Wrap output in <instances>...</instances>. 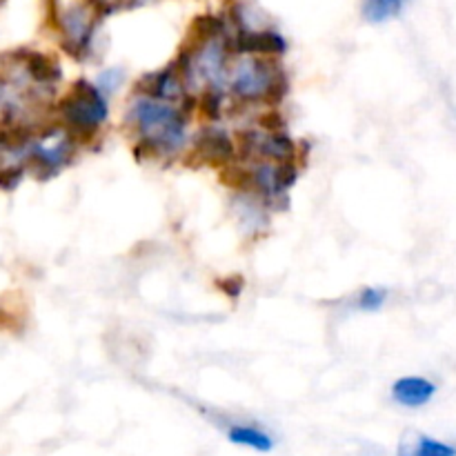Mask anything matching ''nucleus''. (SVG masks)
<instances>
[{"instance_id":"3","label":"nucleus","mask_w":456,"mask_h":456,"mask_svg":"<svg viewBox=\"0 0 456 456\" xmlns=\"http://www.w3.org/2000/svg\"><path fill=\"white\" fill-rule=\"evenodd\" d=\"M110 118V101L96 83L78 78L53 105V120L67 129L80 147L98 141Z\"/></svg>"},{"instance_id":"6","label":"nucleus","mask_w":456,"mask_h":456,"mask_svg":"<svg viewBox=\"0 0 456 456\" xmlns=\"http://www.w3.org/2000/svg\"><path fill=\"white\" fill-rule=\"evenodd\" d=\"M239 160V141L221 123H205L191 134L190 150L185 154L190 167H214L223 172Z\"/></svg>"},{"instance_id":"10","label":"nucleus","mask_w":456,"mask_h":456,"mask_svg":"<svg viewBox=\"0 0 456 456\" xmlns=\"http://www.w3.org/2000/svg\"><path fill=\"white\" fill-rule=\"evenodd\" d=\"M408 0H363V18L372 25H381V22L392 20L399 16L405 9Z\"/></svg>"},{"instance_id":"12","label":"nucleus","mask_w":456,"mask_h":456,"mask_svg":"<svg viewBox=\"0 0 456 456\" xmlns=\"http://www.w3.org/2000/svg\"><path fill=\"white\" fill-rule=\"evenodd\" d=\"M216 285L227 298H239L245 289V279L239 274H232V276H225V279H218Z\"/></svg>"},{"instance_id":"11","label":"nucleus","mask_w":456,"mask_h":456,"mask_svg":"<svg viewBox=\"0 0 456 456\" xmlns=\"http://www.w3.org/2000/svg\"><path fill=\"white\" fill-rule=\"evenodd\" d=\"M387 303V289L383 288H363L354 297L352 305L359 312H379Z\"/></svg>"},{"instance_id":"4","label":"nucleus","mask_w":456,"mask_h":456,"mask_svg":"<svg viewBox=\"0 0 456 456\" xmlns=\"http://www.w3.org/2000/svg\"><path fill=\"white\" fill-rule=\"evenodd\" d=\"M101 0H49V20L61 47L74 61H87L101 25Z\"/></svg>"},{"instance_id":"15","label":"nucleus","mask_w":456,"mask_h":456,"mask_svg":"<svg viewBox=\"0 0 456 456\" xmlns=\"http://www.w3.org/2000/svg\"><path fill=\"white\" fill-rule=\"evenodd\" d=\"M0 167H3V159H0Z\"/></svg>"},{"instance_id":"14","label":"nucleus","mask_w":456,"mask_h":456,"mask_svg":"<svg viewBox=\"0 0 456 456\" xmlns=\"http://www.w3.org/2000/svg\"><path fill=\"white\" fill-rule=\"evenodd\" d=\"M96 85L102 89V92H105V96H110V94L120 85V71L107 69L105 74H101V78H98Z\"/></svg>"},{"instance_id":"13","label":"nucleus","mask_w":456,"mask_h":456,"mask_svg":"<svg viewBox=\"0 0 456 456\" xmlns=\"http://www.w3.org/2000/svg\"><path fill=\"white\" fill-rule=\"evenodd\" d=\"M151 3V0H101L102 4V12L110 13V12H123V9H136L142 7V4Z\"/></svg>"},{"instance_id":"7","label":"nucleus","mask_w":456,"mask_h":456,"mask_svg":"<svg viewBox=\"0 0 456 456\" xmlns=\"http://www.w3.org/2000/svg\"><path fill=\"white\" fill-rule=\"evenodd\" d=\"M436 392H439V386H436L435 381L412 374V377L396 379L390 395H392V401H395L396 405H401V408L419 410V408H426V405L435 399Z\"/></svg>"},{"instance_id":"1","label":"nucleus","mask_w":456,"mask_h":456,"mask_svg":"<svg viewBox=\"0 0 456 456\" xmlns=\"http://www.w3.org/2000/svg\"><path fill=\"white\" fill-rule=\"evenodd\" d=\"M194 107L174 105L132 92L123 127L132 138L138 163H174L190 150V123Z\"/></svg>"},{"instance_id":"9","label":"nucleus","mask_w":456,"mask_h":456,"mask_svg":"<svg viewBox=\"0 0 456 456\" xmlns=\"http://www.w3.org/2000/svg\"><path fill=\"white\" fill-rule=\"evenodd\" d=\"M399 456H456V445L430 435H414L401 441Z\"/></svg>"},{"instance_id":"8","label":"nucleus","mask_w":456,"mask_h":456,"mask_svg":"<svg viewBox=\"0 0 456 456\" xmlns=\"http://www.w3.org/2000/svg\"><path fill=\"white\" fill-rule=\"evenodd\" d=\"M225 435L230 444L254 450V452H272L276 445L274 436L256 423H230Z\"/></svg>"},{"instance_id":"5","label":"nucleus","mask_w":456,"mask_h":456,"mask_svg":"<svg viewBox=\"0 0 456 456\" xmlns=\"http://www.w3.org/2000/svg\"><path fill=\"white\" fill-rule=\"evenodd\" d=\"M240 160H265V163H301L305 159L301 145L288 134V129H265L258 123L248 125L239 132Z\"/></svg>"},{"instance_id":"2","label":"nucleus","mask_w":456,"mask_h":456,"mask_svg":"<svg viewBox=\"0 0 456 456\" xmlns=\"http://www.w3.org/2000/svg\"><path fill=\"white\" fill-rule=\"evenodd\" d=\"M289 92V78L276 58L236 56L227 74V94L234 111L248 107L276 110Z\"/></svg>"}]
</instances>
